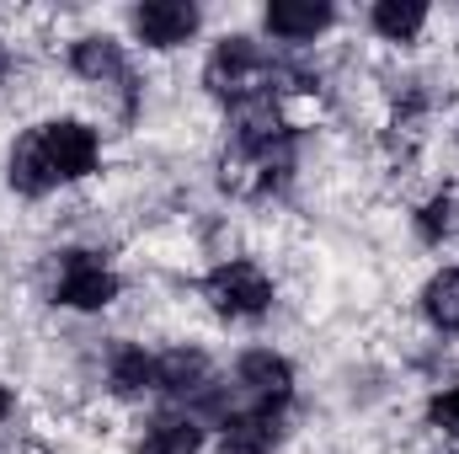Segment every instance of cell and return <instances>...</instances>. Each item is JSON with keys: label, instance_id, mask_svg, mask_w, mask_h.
<instances>
[{"label": "cell", "instance_id": "obj_7", "mask_svg": "<svg viewBox=\"0 0 459 454\" xmlns=\"http://www.w3.org/2000/svg\"><path fill=\"white\" fill-rule=\"evenodd\" d=\"M278 139H289V123L278 113V102L273 97H251V102H235V118H230V144H235V155H262L267 144H278Z\"/></svg>", "mask_w": 459, "mask_h": 454}, {"label": "cell", "instance_id": "obj_4", "mask_svg": "<svg viewBox=\"0 0 459 454\" xmlns=\"http://www.w3.org/2000/svg\"><path fill=\"white\" fill-rule=\"evenodd\" d=\"M38 139H43L48 171H54L59 182H81V177H91L97 161H102V139H97V128H86L81 118H54V123L38 128Z\"/></svg>", "mask_w": 459, "mask_h": 454}, {"label": "cell", "instance_id": "obj_1", "mask_svg": "<svg viewBox=\"0 0 459 454\" xmlns=\"http://www.w3.org/2000/svg\"><path fill=\"white\" fill-rule=\"evenodd\" d=\"M204 86L214 97H225V102L273 97V59L251 38H225V43H214L209 65H204Z\"/></svg>", "mask_w": 459, "mask_h": 454}, {"label": "cell", "instance_id": "obj_8", "mask_svg": "<svg viewBox=\"0 0 459 454\" xmlns=\"http://www.w3.org/2000/svg\"><path fill=\"white\" fill-rule=\"evenodd\" d=\"M198 5L187 0H150V5H134V32L150 43V48H177L198 32Z\"/></svg>", "mask_w": 459, "mask_h": 454}, {"label": "cell", "instance_id": "obj_9", "mask_svg": "<svg viewBox=\"0 0 459 454\" xmlns=\"http://www.w3.org/2000/svg\"><path fill=\"white\" fill-rule=\"evenodd\" d=\"M70 70H75L81 81H97V86H123V92L134 86L123 48H117L113 38H102V32H86V38L70 43Z\"/></svg>", "mask_w": 459, "mask_h": 454}, {"label": "cell", "instance_id": "obj_14", "mask_svg": "<svg viewBox=\"0 0 459 454\" xmlns=\"http://www.w3.org/2000/svg\"><path fill=\"white\" fill-rule=\"evenodd\" d=\"M368 22H374V32H379L385 43H411V38L428 27V5H422V0H379Z\"/></svg>", "mask_w": 459, "mask_h": 454}, {"label": "cell", "instance_id": "obj_2", "mask_svg": "<svg viewBox=\"0 0 459 454\" xmlns=\"http://www.w3.org/2000/svg\"><path fill=\"white\" fill-rule=\"evenodd\" d=\"M204 300L230 316V321H251V316H262L267 305H273V278L256 267V262H220L209 278H204Z\"/></svg>", "mask_w": 459, "mask_h": 454}, {"label": "cell", "instance_id": "obj_19", "mask_svg": "<svg viewBox=\"0 0 459 454\" xmlns=\"http://www.w3.org/2000/svg\"><path fill=\"white\" fill-rule=\"evenodd\" d=\"M5 417H11V390L0 385V423H5Z\"/></svg>", "mask_w": 459, "mask_h": 454}, {"label": "cell", "instance_id": "obj_16", "mask_svg": "<svg viewBox=\"0 0 459 454\" xmlns=\"http://www.w3.org/2000/svg\"><path fill=\"white\" fill-rule=\"evenodd\" d=\"M198 450H204V428L193 417H166L139 439V454H198Z\"/></svg>", "mask_w": 459, "mask_h": 454}, {"label": "cell", "instance_id": "obj_6", "mask_svg": "<svg viewBox=\"0 0 459 454\" xmlns=\"http://www.w3.org/2000/svg\"><path fill=\"white\" fill-rule=\"evenodd\" d=\"M235 385L256 401V406H283L289 396H294V363L283 358V353H273V347H251V353H240V363H235Z\"/></svg>", "mask_w": 459, "mask_h": 454}, {"label": "cell", "instance_id": "obj_18", "mask_svg": "<svg viewBox=\"0 0 459 454\" xmlns=\"http://www.w3.org/2000/svg\"><path fill=\"white\" fill-rule=\"evenodd\" d=\"M428 423H433V428H444V433H455V439H459V385H449V390H438V396L428 401Z\"/></svg>", "mask_w": 459, "mask_h": 454}, {"label": "cell", "instance_id": "obj_17", "mask_svg": "<svg viewBox=\"0 0 459 454\" xmlns=\"http://www.w3.org/2000/svg\"><path fill=\"white\" fill-rule=\"evenodd\" d=\"M449 230H455V198H449V193H438V198H428V204L417 209V235L438 246Z\"/></svg>", "mask_w": 459, "mask_h": 454}, {"label": "cell", "instance_id": "obj_11", "mask_svg": "<svg viewBox=\"0 0 459 454\" xmlns=\"http://www.w3.org/2000/svg\"><path fill=\"white\" fill-rule=\"evenodd\" d=\"M283 444V417L273 406L225 412V450L230 454H273Z\"/></svg>", "mask_w": 459, "mask_h": 454}, {"label": "cell", "instance_id": "obj_12", "mask_svg": "<svg viewBox=\"0 0 459 454\" xmlns=\"http://www.w3.org/2000/svg\"><path fill=\"white\" fill-rule=\"evenodd\" d=\"M5 182L22 193V198H43V193H54V171H48V155H43V139H38V128L32 134H22L16 144H11V161H5Z\"/></svg>", "mask_w": 459, "mask_h": 454}, {"label": "cell", "instance_id": "obj_13", "mask_svg": "<svg viewBox=\"0 0 459 454\" xmlns=\"http://www.w3.org/2000/svg\"><path fill=\"white\" fill-rule=\"evenodd\" d=\"M108 390L117 401H139L155 390V358L144 347H117L113 363H108Z\"/></svg>", "mask_w": 459, "mask_h": 454}, {"label": "cell", "instance_id": "obj_15", "mask_svg": "<svg viewBox=\"0 0 459 454\" xmlns=\"http://www.w3.org/2000/svg\"><path fill=\"white\" fill-rule=\"evenodd\" d=\"M422 316L438 327V332H459V267H444V273H433L428 278V289H422Z\"/></svg>", "mask_w": 459, "mask_h": 454}, {"label": "cell", "instance_id": "obj_10", "mask_svg": "<svg viewBox=\"0 0 459 454\" xmlns=\"http://www.w3.org/2000/svg\"><path fill=\"white\" fill-rule=\"evenodd\" d=\"M332 22H337V11L326 0H273L267 5V32L283 43H316Z\"/></svg>", "mask_w": 459, "mask_h": 454}, {"label": "cell", "instance_id": "obj_5", "mask_svg": "<svg viewBox=\"0 0 459 454\" xmlns=\"http://www.w3.org/2000/svg\"><path fill=\"white\" fill-rule=\"evenodd\" d=\"M117 300V273L91 251H70L59 267V305L70 310H108Z\"/></svg>", "mask_w": 459, "mask_h": 454}, {"label": "cell", "instance_id": "obj_3", "mask_svg": "<svg viewBox=\"0 0 459 454\" xmlns=\"http://www.w3.org/2000/svg\"><path fill=\"white\" fill-rule=\"evenodd\" d=\"M155 390H166V396H177V401H198L204 412H220V423H225L214 363H209V353H198V347H171L166 358H155Z\"/></svg>", "mask_w": 459, "mask_h": 454}]
</instances>
